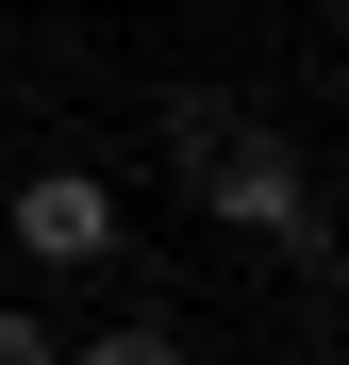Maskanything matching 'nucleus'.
<instances>
[{"mask_svg": "<svg viewBox=\"0 0 349 365\" xmlns=\"http://www.w3.org/2000/svg\"><path fill=\"white\" fill-rule=\"evenodd\" d=\"M17 250H34V266H116V182L34 166V182H17Z\"/></svg>", "mask_w": 349, "mask_h": 365, "instance_id": "nucleus-2", "label": "nucleus"}, {"mask_svg": "<svg viewBox=\"0 0 349 365\" xmlns=\"http://www.w3.org/2000/svg\"><path fill=\"white\" fill-rule=\"evenodd\" d=\"M0 365H67V349H50V332L17 316V299H0Z\"/></svg>", "mask_w": 349, "mask_h": 365, "instance_id": "nucleus-4", "label": "nucleus"}, {"mask_svg": "<svg viewBox=\"0 0 349 365\" xmlns=\"http://www.w3.org/2000/svg\"><path fill=\"white\" fill-rule=\"evenodd\" d=\"M166 166H183V200L216 232H250V250H283V266H333V216H316L300 133H266V116H233L200 83V100H166Z\"/></svg>", "mask_w": 349, "mask_h": 365, "instance_id": "nucleus-1", "label": "nucleus"}, {"mask_svg": "<svg viewBox=\"0 0 349 365\" xmlns=\"http://www.w3.org/2000/svg\"><path fill=\"white\" fill-rule=\"evenodd\" d=\"M67 365H183V332H166V316H116V332H84Z\"/></svg>", "mask_w": 349, "mask_h": 365, "instance_id": "nucleus-3", "label": "nucleus"}]
</instances>
